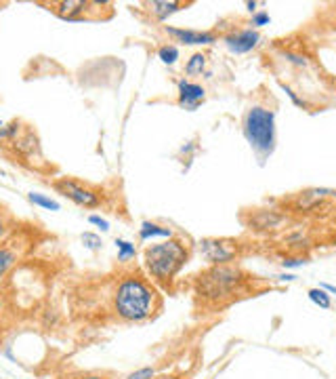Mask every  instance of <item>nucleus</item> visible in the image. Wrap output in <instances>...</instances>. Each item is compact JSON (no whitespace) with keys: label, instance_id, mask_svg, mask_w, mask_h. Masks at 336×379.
Here are the masks:
<instances>
[{"label":"nucleus","instance_id":"nucleus-25","mask_svg":"<svg viewBox=\"0 0 336 379\" xmlns=\"http://www.w3.org/2000/svg\"><path fill=\"white\" fill-rule=\"evenodd\" d=\"M153 375H156V369L153 367H141L135 373H131L127 379H153Z\"/></svg>","mask_w":336,"mask_h":379},{"label":"nucleus","instance_id":"nucleus-10","mask_svg":"<svg viewBox=\"0 0 336 379\" xmlns=\"http://www.w3.org/2000/svg\"><path fill=\"white\" fill-rule=\"evenodd\" d=\"M46 7H53V11L57 13L59 17L64 19H70V21H82L86 19V13L91 11V3H84V0H62V3H53V5H46Z\"/></svg>","mask_w":336,"mask_h":379},{"label":"nucleus","instance_id":"nucleus-6","mask_svg":"<svg viewBox=\"0 0 336 379\" xmlns=\"http://www.w3.org/2000/svg\"><path fill=\"white\" fill-rule=\"evenodd\" d=\"M200 255L210 265H225L240 255V243L234 238H204L198 243Z\"/></svg>","mask_w":336,"mask_h":379},{"label":"nucleus","instance_id":"nucleus-22","mask_svg":"<svg viewBox=\"0 0 336 379\" xmlns=\"http://www.w3.org/2000/svg\"><path fill=\"white\" fill-rule=\"evenodd\" d=\"M11 232V218L0 209V243H5Z\"/></svg>","mask_w":336,"mask_h":379},{"label":"nucleus","instance_id":"nucleus-27","mask_svg":"<svg viewBox=\"0 0 336 379\" xmlns=\"http://www.w3.org/2000/svg\"><path fill=\"white\" fill-rule=\"evenodd\" d=\"M277 279L282 281V283H292V281H295L297 276H295V274H279Z\"/></svg>","mask_w":336,"mask_h":379},{"label":"nucleus","instance_id":"nucleus-15","mask_svg":"<svg viewBox=\"0 0 336 379\" xmlns=\"http://www.w3.org/2000/svg\"><path fill=\"white\" fill-rule=\"evenodd\" d=\"M28 200H30L34 206L46 209V211H62V204H59L57 200L50 198V196H46V194H40V192H30V194H28Z\"/></svg>","mask_w":336,"mask_h":379},{"label":"nucleus","instance_id":"nucleus-5","mask_svg":"<svg viewBox=\"0 0 336 379\" xmlns=\"http://www.w3.org/2000/svg\"><path fill=\"white\" fill-rule=\"evenodd\" d=\"M53 188L57 190L62 196H66L68 200H72L78 206L84 209H97L103 202V196L97 188H91L74 177H59L53 182Z\"/></svg>","mask_w":336,"mask_h":379},{"label":"nucleus","instance_id":"nucleus-18","mask_svg":"<svg viewBox=\"0 0 336 379\" xmlns=\"http://www.w3.org/2000/svg\"><path fill=\"white\" fill-rule=\"evenodd\" d=\"M116 251H118V261L120 263H127L131 259L137 257V247L124 238H116Z\"/></svg>","mask_w":336,"mask_h":379},{"label":"nucleus","instance_id":"nucleus-9","mask_svg":"<svg viewBox=\"0 0 336 379\" xmlns=\"http://www.w3.org/2000/svg\"><path fill=\"white\" fill-rule=\"evenodd\" d=\"M164 32L175 38L181 44L187 46H204V44H214L216 42V34L214 32H202V30H185V28H173L166 26Z\"/></svg>","mask_w":336,"mask_h":379},{"label":"nucleus","instance_id":"nucleus-16","mask_svg":"<svg viewBox=\"0 0 336 379\" xmlns=\"http://www.w3.org/2000/svg\"><path fill=\"white\" fill-rule=\"evenodd\" d=\"M158 60L166 66H175L179 62V46L177 44H162L158 49Z\"/></svg>","mask_w":336,"mask_h":379},{"label":"nucleus","instance_id":"nucleus-17","mask_svg":"<svg viewBox=\"0 0 336 379\" xmlns=\"http://www.w3.org/2000/svg\"><path fill=\"white\" fill-rule=\"evenodd\" d=\"M206 64H208V60H206L204 53H194V55H192V58L187 60V64H185V74H187V76L202 74V72L206 70Z\"/></svg>","mask_w":336,"mask_h":379},{"label":"nucleus","instance_id":"nucleus-31","mask_svg":"<svg viewBox=\"0 0 336 379\" xmlns=\"http://www.w3.org/2000/svg\"><path fill=\"white\" fill-rule=\"evenodd\" d=\"M3 310H5V303H3V297H0V316H3Z\"/></svg>","mask_w":336,"mask_h":379},{"label":"nucleus","instance_id":"nucleus-29","mask_svg":"<svg viewBox=\"0 0 336 379\" xmlns=\"http://www.w3.org/2000/svg\"><path fill=\"white\" fill-rule=\"evenodd\" d=\"M319 289H324L326 293H336V287H334V285H326V283H324V285H319Z\"/></svg>","mask_w":336,"mask_h":379},{"label":"nucleus","instance_id":"nucleus-21","mask_svg":"<svg viewBox=\"0 0 336 379\" xmlns=\"http://www.w3.org/2000/svg\"><path fill=\"white\" fill-rule=\"evenodd\" d=\"M80 238H82V245H84L88 251H101V249H103V240H101V236L95 234V232H84Z\"/></svg>","mask_w":336,"mask_h":379},{"label":"nucleus","instance_id":"nucleus-19","mask_svg":"<svg viewBox=\"0 0 336 379\" xmlns=\"http://www.w3.org/2000/svg\"><path fill=\"white\" fill-rule=\"evenodd\" d=\"M307 297L315 303V306H319L321 310H330L332 308V301H330V295L324 291V289H319V287H313V289H309L307 291Z\"/></svg>","mask_w":336,"mask_h":379},{"label":"nucleus","instance_id":"nucleus-3","mask_svg":"<svg viewBox=\"0 0 336 379\" xmlns=\"http://www.w3.org/2000/svg\"><path fill=\"white\" fill-rule=\"evenodd\" d=\"M244 270L232 263L210 265L196 276V295L208 303H218L236 297L246 283Z\"/></svg>","mask_w":336,"mask_h":379},{"label":"nucleus","instance_id":"nucleus-1","mask_svg":"<svg viewBox=\"0 0 336 379\" xmlns=\"http://www.w3.org/2000/svg\"><path fill=\"white\" fill-rule=\"evenodd\" d=\"M160 306L156 287L141 274H124L114 293V310L124 322H145Z\"/></svg>","mask_w":336,"mask_h":379},{"label":"nucleus","instance_id":"nucleus-8","mask_svg":"<svg viewBox=\"0 0 336 379\" xmlns=\"http://www.w3.org/2000/svg\"><path fill=\"white\" fill-rule=\"evenodd\" d=\"M177 89H179V99H177V103L183 107V110H187V112L198 110L200 103L206 99V89H204L202 85H198V82L187 80V78H181L179 85H177Z\"/></svg>","mask_w":336,"mask_h":379},{"label":"nucleus","instance_id":"nucleus-11","mask_svg":"<svg viewBox=\"0 0 336 379\" xmlns=\"http://www.w3.org/2000/svg\"><path fill=\"white\" fill-rule=\"evenodd\" d=\"M189 5H192V3H177V0H151V3H145L147 11H149V13L153 15V19L160 21V24H164L171 15H175V13L183 11V9H187Z\"/></svg>","mask_w":336,"mask_h":379},{"label":"nucleus","instance_id":"nucleus-26","mask_svg":"<svg viewBox=\"0 0 336 379\" xmlns=\"http://www.w3.org/2000/svg\"><path fill=\"white\" fill-rule=\"evenodd\" d=\"M88 224L99 228L101 232H109V222L105 218H101V215H88Z\"/></svg>","mask_w":336,"mask_h":379},{"label":"nucleus","instance_id":"nucleus-7","mask_svg":"<svg viewBox=\"0 0 336 379\" xmlns=\"http://www.w3.org/2000/svg\"><path fill=\"white\" fill-rule=\"evenodd\" d=\"M261 42V34L254 28H242L234 30L223 36V44H225L234 55H246V53L254 51Z\"/></svg>","mask_w":336,"mask_h":379},{"label":"nucleus","instance_id":"nucleus-2","mask_svg":"<svg viewBox=\"0 0 336 379\" xmlns=\"http://www.w3.org/2000/svg\"><path fill=\"white\" fill-rule=\"evenodd\" d=\"M189 261V245L181 238H168L156 245H147L143 251V267L147 276L168 289L179 276V272Z\"/></svg>","mask_w":336,"mask_h":379},{"label":"nucleus","instance_id":"nucleus-14","mask_svg":"<svg viewBox=\"0 0 336 379\" xmlns=\"http://www.w3.org/2000/svg\"><path fill=\"white\" fill-rule=\"evenodd\" d=\"M17 259H19V251L15 249V243L5 240L0 245V281L11 272V267L17 263Z\"/></svg>","mask_w":336,"mask_h":379},{"label":"nucleus","instance_id":"nucleus-30","mask_svg":"<svg viewBox=\"0 0 336 379\" xmlns=\"http://www.w3.org/2000/svg\"><path fill=\"white\" fill-rule=\"evenodd\" d=\"M80 379H105V377H101V375H84Z\"/></svg>","mask_w":336,"mask_h":379},{"label":"nucleus","instance_id":"nucleus-20","mask_svg":"<svg viewBox=\"0 0 336 379\" xmlns=\"http://www.w3.org/2000/svg\"><path fill=\"white\" fill-rule=\"evenodd\" d=\"M19 131H21V121H13L5 127H0V143H5V141H15L19 137Z\"/></svg>","mask_w":336,"mask_h":379},{"label":"nucleus","instance_id":"nucleus-4","mask_svg":"<svg viewBox=\"0 0 336 379\" xmlns=\"http://www.w3.org/2000/svg\"><path fill=\"white\" fill-rule=\"evenodd\" d=\"M244 137L259 158H267L275 150V112L267 105L254 103L244 116Z\"/></svg>","mask_w":336,"mask_h":379},{"label":"nucleus","instance_id":"nucleus-12","mask_svg":"<svg viewBox=\"0 0 336 379\" xmlns=\"http://www.w3.org/2000/svg\"><path fill=\"white\" fill-rule=\"evenodd\" d=\"M286 222V218L282 213H277V211H256L252 215V220H250V226L254 230H263V232H269V230H277L279 226H282ZM250 228V230H252Z\"/></svg>","mask_w":336,"mask_h":379},{"label":"nucleus","instance_id":"nucleus-23","mask_svg":"<svg viewBox=\"0 0 336 379\" xmlns=\"http://www.w3.org/2000/svg\"><path fill=\"white\" fill-rule=\"evenodd\" d=\"M269 21H271V17H269V13H267V11H256V13H252L250 26H252V28L256 30V28L269 26Z\"/></svg>","mask_w":336,"mask_h":379},{"label":"nucleus","instance_id":"nucleus-24","mask_svg":"<svg viewBox=\"0 0 336 379\" xmlns=\"http://www.w3.org/2000/svg\"><path fill=\"white\" fill-rule=\"evenodd\" d=\"M305 263H307V259H305V257H301V255H297V257L292 255V257H284V259H282V267H284V270L303 267Z\"/></svg>","mask_w":336,"mask_h":379},{"label":"nucleus","instance_id":"nucleus-28","mask_svg":"<svg viewBox=\"0 0 336 379\" xmlns=\"http://www.w3.org/2000/svg\"><path fill=\"white\" fill-rule=\"evenodd\" d=\"M256 7H259V3H254V0H248V3H246V9L250 13H256Z\"/></svg>","mask_w":336,"mask_h":379},{"label":"nucleus","instance_id":"nucleus-13","mask_svg":"<svg viewBox=\"0 0 336 379\" xmlns=\"http://www.w3.org/2000/svg\"><path fill=\"white\" fill-rule=\"evenodd\" d=\"M175 236V230L173 228H168V226H162L158 222H149L145 220L139 228V240L141 243H149L153 238H173Z\"/></svg>","mask_w":336,"mask_h":379}]
</instances>
